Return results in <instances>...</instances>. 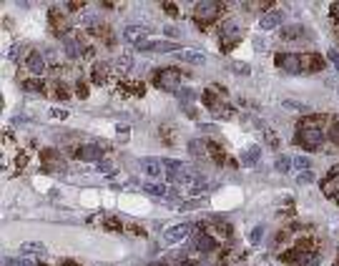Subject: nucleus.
Returning a JSON list of instances; mask_svg holds the SVG:
<instances>
[{
    "instance_id": "aec40b11",
    "label": "nucleus",
    "mask_w": 339,
    "mask_h": 266,
    "mask_svg": "<svg viewBox=\"0 0 339 266\" xmlns=\"http://www.w3.org/2000/svg\"><path fill=\"white\" fill-rule=\"evenodd\" d=\"M302 66L309 73H317V70H322V58L319 56H302Z\"/></svg>"
},
{
    "instance_id": "0eeeda50",
    "label": "nucleus",
    "mask_w": 339,
    "mask_h": 266,
    "mask_svg": "<svg viewBox=\"0 0 339 266\" xmlns=\"http://www.w3.org/2000/svg\"><path fill=\"white\" fill-rule=\"evenodd\" d=\"M203 103H206V106H208L216 116H224V118H229V116H231V111H234L231 106L221 103V101L216 98V93H211V91H206V93H203Z\"/></svg>"
},
{
    "instance_id": "9d476101",
    "label": "nucleus",
    "mask_w": 339,
    "mask_h": 266,
    "mask_svg": "<svg viewBox=\"0 0 339 266\" xmlns=\"http://www.w3.org/2000/svg\"><path fill=\"white\" fill-rule=\"evenodd\" d=\"M146 35H148V28L146 25H129L126 30H123V38H126V43H134L136 48L146 40Z\"/></svg>"
},
{
    "instance_id": "39448f33",
    "label": "nucleus",
    "mask_w": 339,
    "mask_h": 266,
    "mask_svg": "<svg viewBox=\"0 0 339 266\" xmlns=\"http://www.w3.org/2000/svg\"><path fill=\"white\" fill-rule=\"evenodd\" d=\"M307 249H309V244H307V241H302V244L294 249V254H291L294 266H319V254L307 251Z\"/></svg>"
},
{
    "instance_id": "4c0bfd02",
    "label": "nucleus",
    "mask_w": 339,
    "mask_h": 266,
    "mask_svg": "<svg viewBox=\"0 0 339 266\" xmlns=\"http://www.w3.org/2000/svg\"><path fill=\"white\" fill-rule=\"evenodd\" d=\"M163 8H166V13L176 15V5H174V3H163Z\"/></svg>"
},
{
    "instance_id": "c03bdc74",
    "label": "nucleus",
    "mask_w": 339,
    "mask_h": 266,
    "mask_svg": "<svg viewBox=\"0 0 339 266\" xmlns=\"http://www.w3.org/2000/svg\"><path fill=\"white\" fill-rule=\"evenodd\" d=\"M63 266H78L75 261H63Z\"/></svg>"
},
{
    "instance_id": "f03ea898",
    "label": "nucleus",
    "mask_w": 339,
    "mask_h": 266,
    "mask_svg": "<svg viewBox=\"0 0 339 266\" xmlns=\"http://www.w3.org/2000/svg\"><path fill=\"white\" fill-rule=\"evenodd\" d=\"M221 10H224L221 3H216V0H201V3H196V8H194V20H196L199 25H208V23H214V20L219 18Z\"/></svg>"
},
{
    "instance_id": "c9c22d12",
    "label": "nucleus",
    "mask_w": 339,
    "mask_h": 266,
    "mask_svg": "<svg viewBox=\"0 0 339 266\" xmlns=\"http://www.w3.org/2000/svg\"><path fill=\"white\" fill-rule=\"evenodd\" d=\"M327 58H329V61L334 63V68L339 70V51H329V53H327Z\"/></svg>"
},
{
    "instance_id": "393cba45",
    "label": "nucleus",
    "mask_w": 339,
    "mask_h": 266,
    "mask_svg": "<svg viewBox=\"0 0 339 266\" xmlns=\"http://www.w3.org/2000/svg\"><path fill=\"white\" fill-rule=\"evenodd\" d=\"M106 73H108V66H106V63H96L93 80H96V83H106Z\"/></svg>"
},
{
    "instance_id": "b1692460",
    "label": "nucleus",
    "mask_w": 339,
    "mask_h": 266,
    "mask_svg": "<svg viewBox=\"0 0 339 266\" xmlns=\"http://www.w3.org/2000/svg\"><path fill=\"white\" fill-rule=\"evenodd\" d=\"M20 251H23L25 256H28V254H43V251H46V246L33 241V244H23V246H20Z\"/></svg>"
},
{
    "instance_id": "9b49d317",
    "label": "nucleus",
    "mask_w": 339,
    "mask_h": 266,
    "mask_svg": "<svg viewBox=\"0 0 339 266\" xmlns=\"http://www.w3.org/2000/svg\"><path fill=\"white\" fill-rule=\"evenodd\" d=\"M80 161H101V156H103V151H101V146H96V143H86V146H80L78 148V153H75Z\"/></svg>"
},
{
    "instance_id": "cd10ccee",
    "label": "nucleus",
    "mask_w": 339,
    "mask_h": 266,
    "mask_svg": "<svg viewBox=\"0 0 339 266\" xmlns=\"http://www.w3.org/2000/svg\"><path fill=\"white\" fill-rule=\"evenodd\" d=\"M143 189H146L151 196H163V194H166V186H161V184H146Z\"/></svg>"
},
{
    "instance_id": "a211bd4d",
    "label": "nucleus",
    "mask_w": 339,
    "mask_h": 266,
    "mask_svg": "<svg viewBox=\"0 0 339 266\" xmlns=\"http://www.w3.org/2000/svg\"><path fill=\"white\" fill-rule=\"evenodd\" d=\"M176 98L181 101V106H184V108H189V106H191V103L199 98V93H196L194 88H181V91L176 93Z\"/></svg>"
},
{
    "instance_id": "ddd939ff",
    "label": "nucleus",
    "mask_w": 339,
    "mask_h": 266,
    "mask_svg": "<svg viewBox=\"0 0 339 266\" xmlns=\"http://www.w3.org/2000/svg\"><path fill=\"white\" fill-rule=\"evenodd\" d=\"M138 163H141V168H143L148 176H161V173H166V166H163V161H158V158H141Z\"/></svg>"
},
{
    "instance_id": "7ed1b4c3",
    "label": "nucleus",
    "mask_w": 339,
    "mask_h": 266,
    "mask_svg": "<svg viewBox=\"0 0 339 266\" xmlns=\"http://www.w3.org/2000/svg\"><path fill=\"white\" fill-rule=\"evenodd\" d=\"M138 51H143V53H179L181 46L176 40H151V38H146L138 46Z\"/></svg>"
},
{
    "instance_id": "f3484780",
    "label": "nucleus",
    "mask_w": 339,
    "mask_h": 266,
    "mask_svg": "<svg viewBox=\"0 0 339 266\" xmlns=\"http://www.w3.org/2000/svg\"><path fill=\"white\" fill-rule=\"evenodd\" d=\"M176 58H179V61H186V63H196V66H203V63H206V58H203L201 53H196V51H184V48L176 53Z\"/></svg>"
},
{
    "instance_id": "dca6fc26",
    "label": "nucleus",
    "mask_w": 339,
    "mask_h": 266,
    "mask_svg": "<svg viewBox=\"0 0 339 266\" xmlns=\"http://www.w3.org/2000/svg\"><path fill=\"white\" fill-rule=\"evenodd\" d=\"M216 239H211L208 234H201L199 239H196V251H201V254H211V251H216Z\"/></svg>"
},
{
    "instance_id": "72a5a7b5",
    "label": "nucleus",
    "mask_w": 339,
    "mask_h": 266,
    "mask_svg": "<svg viewBox=\"0 0 339 266\" xmlns=\"http://www.w3.org/2000/svg\"><path fill=\"white\" fill-rule=\"evenodd\" d=\"M231 68H234V70H236L239 75H246V73L251 70V68L246 66V63H231Z\"/></svg>"
},
{
    "instance_id": "2eb2a0df",
    "label": "nucleus",
    "mask_w": 339,
    "mask_h": 266,
    "mask_svg": "<svg viewBox=\"0 0 339 266\" xmlns=\"http://www.w3.org/2000/svg\"><path fill=\"white\" fill-rule=\"evenodd\" d=\"M25 66H28V70H30L33 75H40V73L46 70V61H43L40 53H30L28 61H25Z\"/></svg>"
},
{
    "instance_id": "ea45409f",
    "label": "nucleus",
    "mask_w": 339,
    "mask_h": 266,
    "mask_svg": "<svg viewBox=\"0 0 339 266\" xmlns=\"http://www.w3.org/2000/svg\"><path fill=\"white\" fill-rule=\"evenodd\" d=\"M78 96H86V83L78 80Z\"/></svg>"
},
{
    "instance_id": "6e6552de",
    "label": "nucleus",
    "mask_w": 339,
    "mask_h": 266,
    "mask_svg": "<svg viewBox=\"0 0 339 266\" xmlns=\"http://www.w3.org/2000/svg\"><path fill=\"white\" fill-rule=\"evenodd\" d=\"M189 234H191V226H189V224H179V226H171V229L163 234V241L171 246V244H179L181 239H186Z\"/></svg>"
},
{
    "instance_id": "20e7f679",
    "label": "nucleus",
    "mask_w": 339,
    "mask_h": 266,
    "mask_svg": "<svg viewBox=\"0 0 339 266\" xmlns=\"http://www.w3.org/2000/svg\"><path fill=\"white\" fill-rule=\"evenodd\" d=\"M179 70L176 68H161L158 70V75H156V85L161 88V91H174V93H179L181 91V85H179Z\"/></svg>"
},
{
    "instance_id": "58836bf2",
    "label": "nucleus",
    "mask_w": 339,
    "mask_h": 266,
    "mask_svg": "<svg viewBox=\"0 0 339 266\" xmlns=\"http://www.w3.org/2000/svg\"><path fill=\"white\" fill-rule=\"evenodd\" d=\"M312 179H314L312 173H302V176H299V184H307V181H312Z\"/></svg>"
},
{
    "instance_id": "c85d7f7f",
    "label": "nucleus",
    "mask_w": 339,
    "mask_h": 266,
    "mask_svg": "<svg viewBox=\"0 0 339 266\" xmlns=\"http://www.w3.org/2000/svg\"><path fill=\"white\" fill-rule=\"evenodd\" d=\"M302 35H304V28L302 25H291V28L284 30V38H302Z\"/></svg>"
},
{
    "instance_id": "a878e982",
    "label": "nucleus",
    "mask_w": 339,
    "mask_h": 266,
    "mask_svg": "<svg viewBox=\"0 0 339 266\" xmlns=\"http://www.w3.org/2000/svg\"><path fill=\"white\" fill-rule=\"evenodd\" d=\"M329 143H339V118H332L329 123Z\"/></svg>"
},
{
    "instance_id": "bb28decb",
    "label": "nucleus",
    "mask_w": 339,
    "mask_h": 266,
    "mask_svg": "<svg viewBox=\"0 0 339 266\" xmlns=\"http://www.w3.org/2000/svg\"><path fill=\"white\" fill-rule=\"evenodd\" d=\"M281 106H284V108H294V111H302V113H309V111H312L309 106H304V103H299V101H284Z\"/></svg>"
},
{
    "instance_id": "1a4fd4ad",
    "label": "nucleus",
    "mask_w": 339,
    "mask_h": 266,
    "mask_svg": "<svg viewBox=\"0 0 339 266\" xmlns=\"http://www.w3.org/2000/svg\"><path fill=\"white\" fill-rule=\"evenodd\" d=\"M281 23H284V10H269V13L262 15L259 28H262V30H274V28H279Z\"/></svg>"
},
{
    "instance_id": "423d86ee",
    "label": "nucleus",
    "mask_w": 339,
    "mask_h": 266,
    "mask_svg": "<svg viewBox=\"0 0 339 266\" xmlns=\"http://www.w3.org/2000/svg\"><path fill=\"white\" fill-rule=\"evenodd\" d=\"M276 66L281 68V70H286V73H291V75L304 73L302 56H296V53H281V56H276Z\"/></svg>"
},
{
    "instance_id": "a19ab883",
    "label": "nucleus",
    "mask_w": 339,
    "mask_h": 266,
    "mask_svg": "<svg viewBox=\"0 0 339 266\" xmlns=\"http://www.w3.org/2000/svg\"><path fill=\"white\" fill-rule=\"evenodd\" d=\"M98 168H101V171H103V173H108V171H111V161H108V163H106V161H103V163H101V166H98Z\"/></svg>"
},
{
    "instance_id": "5701e85b",
    "label": "nucleus",
    "mask_w": 339,
    "mask_h": 266,
    "mask_svg": "<svg viewBox=\"0 0 339 266\" xmlns=\"http://www.w3.org/2000/svg\"><path fill=\"white\" fill-rule=\"evenodd\" d=\"M51 20H53V25H56V30H58V33H63V30H66V25H63V20H66V18H63V13H61L58 8H53V10H51Z\"/></svg>"
},
{
    "instance_id": "f8f14e48",
    "label": "nucleus",
    "mask_w": 339,
    "mask_h": 266,
    "mask_svg": "<svg viewBox=\"0 0 339 266\" xmlns=\"http://www.w3.org/2000/svg\"><path fill=\"white\" fill-rule=\"evenodd\" d=\"M322 191H324V196H327V199H332V201H337V203H339V173H337V171H334V173H332L324 184H322Z\"/></svg>"
},
{
    "instance_id": "6ab92c4d",
    "label": "nucleus",
    "mask_w": 339,
    "mask_h": 266,
    "mask_svg": "<svg viewBox=\"0 0 339 266\" xmlns=\"http://www.w3.org/2000/svg\"><path fill=\"white\" fill-rule=\"evenodd\" d=\"M189 153H191V156H206V153H208V143L201 141V138L189 141Z\"/></svg>"
},
{
    "instance_id": "c756f323",
    "label": "nucleus",
    "mask_w": 339,
    "mask_h": 266,
    "mask_svg": "<svg viewBox=\"0 0 339 266\" xmlns=\"http://www.w3.org/2000/svg\"><path fill=\"white\" fill-rule=\"evenodd\" d=\"M289 166H291V161H289L286 156H279V158H276V171L286 173V171H289Z\"/></svg>"
},
{
    "instance_id": "e433bc0d",
    "label": "nucleus",
    "mask_w": 339,
    "mask_h": 266,
    "mask_svg": "<svg viewBox=\"0 0 339 266\" xmlns=\"http://www.w3.org/2000/svg\"><path fill=\"white\" fill-rule=\"evenodd\" d=\"M163 33H166V38H168V35H171V38H176V35H179V30H176L174 25H166V28H163Z\"/></svg>"
},
{
    "instance_id": "79ce46f5",
    "label": "nucleus",
    "mask_w": 339,
    "mask_h": 266,
    "mask_svg": "<svg viewBox=\"0 0 339 266\" xmlns=\"http://www.w3.org/2000/svg\"><path fill=\"white\" fill-rule=\"evenodd\" d=\"M332 13H334V18H337V23H339V3H334V8H332Z\"/></svg>"
},
{
    "instance_id": "4be33fe9",
    "label": "nucleus",
    "mask_w": 339,
    "mask_h": 266,
    "mask_svg": "<svg viewBox=\"0 0 339 266\" xmlns=\"http://www.w3.org/2000/svg\"><path fill=\"white\" fill-rule=\"evenodd\" d=\"M241 161H244V163H249V166H254V163L259 161V146H251V148H246V151L241 153Z\"/></svg>"
},
{
    "instance_id": "f704fd0d",
    "label": "nucleus",
    "mask_w": 339,
    "mask_h": 266,
    "mask_svg": "<svg viewBox=\"0 0 339 266\" xmlns=\"http://www.w3.org/2000/svg\"><path fill=\"white\" fill-rule=\"evenodd\" d=\"M294 166L296 168H309V158L307 156H299V158H294Z\"/></svg>"
},
{
    "instance_id": "4468645a",
    "label": "nucleus",
    "mask_w": 339,
    "mask_h": 266,
    "mask_svg": "<svg viewBox=\"0 0 339 266\" xmlns=\"http://www.w3.org/2000/svg\"><path fill=\"white\" fill-rule=\"evenodd\" d=\"M239 40V25L234 23V20H229L224 28H221V43H224V48H226V43H236Z\"/></svg>"
},
{
    "instance_id": "412c9836",
    "label": "nucleus",
    "mask_w": 339,
    "mask_h": 266,
    "mask_svg": "<svg viewBox=\"0 0 339 266\" xmlns=\"http://www.w3.org/2000/svg\"><path fill=\"white\" fill-rule=\"evenodd\" d=\"M63 48H66L68 58H75V56L80 53V46H78V43H75V38H70V35H66V38H63Z\"/></svg>"
},
{
    "instance_id": "7c9ffc66",
    "label": "nucleus",
    "mask_w": 339,
    "mask_h": 266,
    "mask_svg": "<svg viewBox=\"0 0 339 266\" xmlns=\"http://www.w3.org/2000/svg\"><path fill=\"white\" fill-rule=\"evenodd\" d=\"M116 66H118V70H129V68L134 66V58H131V56H121Z\"/></svg>"
},
{
    "instance_id": "473e14b6",
    "label": "nucleus",
    "mask_w": 339,
    "mask_h": 266,
    "mask_svg": "<svg viewBox=\"0 0 339 266\" xmlns=\"http://www.w3.org/2000/svg\"><path fill=\"white\" fill-rule=\"evenodd\" d=\"M262 234H264V229L257 226V229L251 231V239H249V241H251V244H259V241H262Z\"/></svg>"
},
{
    "instance_id": "37998d69",
    "label": "nucleus",
    "mask_w": 339,
    "mask_h": 266,
    "mask_svg": "<svg viewBox=\"0 0 339 266\" xmlns=\"http://www.w3.org/2000/svg\"><path fill=\"white\" fill-rule=\"evenodd\" d=\"M181 266H203V264H199V261H184Z\"/></svg>"
},
{
    "instance_id": "f257e3e1",
    "label": "nucleus",
    "mask_w": 339,
    "mask_h": 266,
    "mask_svg": "<svg viewBox=\"0 0 339 266\" xmlns=\"http://www.w3.org/2000/svg\"><path fill=\"white\" fill-rule=\"evenodd\" d=\"M324 123H327V116H309L299 123V131H296V141L299 146H304L307 151H314L322 146L324 141Z\"/></svg>"
},
{
    "instance_id": "2f4dec72",
    "label": "nucleus",
    "mask_w": 339,
    "mask_h": 266,
    "mask_svg": "<svg viewBox=\"0 0 339 266\" xmlns=\"http://www.w3.org/2000/svg\"><path fill=\"white\" fill-rule=\"evenodd\" d=\"M46 83L43 80H25V91H43Z\"/></svg>"
}]
</instances>
